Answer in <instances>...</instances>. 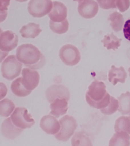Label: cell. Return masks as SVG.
Here are the masks:
<instances>
[{"mask_svg":"<svg viewBox=\"0 0 130 146\" xmlns=\"http://www.w3.org/2000/svg\"><path fill=\"white\" fill-rule=\"evenodd\" d=\"M17 59L26 67L31 69H39L44 67L46 59L38 48L31 44H22L16 51Z\"/></svg>","mask_w":130,"mask_h":146,"instance_id":"6da1fadb","label":"cell"},{"mask_svg":"<svg viewBox=\"0 0 130 146\" xmlns=\"http://www.w3.org/2000/svg\"><path fill=\"white\" fill-rule=\"evenodd\" d=\"M106 88L103 82L97 80L92 82L85 95L87 102L91 107L101 110L108 106L111 96L106 91Z\"/></svg>","mask_w":130,"mask_h":146,"instance_id":"7a4b0ae2","label":"cell"},{"mask_svg":"<svg viewBox=\"0 0 130 146\" xmlns=\"http://www.w3.org/2000/svg\"><path fill=\"white\" fill-rule=\"evenodd\" d=\"M22 66V64L17 59L15 55L9 56L2 64L3 77L9 80L14 79L20 75Z\"/></svg>","mask_w":130,"mask_h":146,"instance_id":"3957f363","label":"cell"},{"mask_svg":"<svg viewBox=\"0 0 130 146\" xmlns=\"http://www.w3.org/2000/svg\"><path fill=\"white\" fill-rule=\"evenodd\" d=\"M61 127L59 132L55 135L57 140L67 141L74 134L78 124L77 121L73 116L67 115L59 120Z\"/></svg>","mask_w":130,"mask_h":146,"instance_id":"277c9868","label":"cell"},{"mask_svg":"<svg viewBox=\"0 0 130 146\" xmlns=\"http://www.w3.org/2000/svg\"><path fill=\"white\" fill-rule=\"evenodd\" d=\"M13 124L19 128H30L35 124V120L25 107H17L11 116Z\"/></svg>","mask_w":130,"mask_h":146,"instance_id":"5b68a950","label":"cell"},{"mask_svg":"<svg viewBox=\"0 0 130 146\" xmlns=\"http://www.w3.org/2000/svg\"><path fill=\"white\" fill-rule=\"evenodd\" d=\"M59 56L61 60L66 65L75 66L81 60V54L76 47L71 44L63 46L59 51Z\"/></svg>","mask_w":130,"mask_h":146,"instance_id":"8992f818","label":"cell"},{"mask_svg":"<svg viewBox=\"0 0 130 146\" xmlns=\"http://www.w3.org/2000/svg\"><path fill=\"white\" fill-rule=\"evenodd\" d=\"M53 2L51 0H31L28 4V11L33 17L41 18L49 13Z\"/></svg>","mask_w":130,"mask_h":146,"instance_id":"52a82bcc","label":"cell"},{"mask_svg":"<svg viewBox=\"0 0 130 146\" xmlns=\"http://www.w3.org/2000/svg\"><path fill=\"white\" fill-rule=\"evenodd\" d=\"M19 38L17 35L12 31H7L1 33L0 35V49L3 52H9L17 46Z\"/></svg>","mask_w":130,"mask_h":146,"instance_id":"ba28073f","label":"cell"},{"mask_svg":"<svg viewBox=\"0 0 130 146\" xmlns=\"http://www.w3.org/2000/svg\"><path fill=\"white\" fill-rule=\"evenodd\" d=\"M22 75V83L26 89L32 91L37 87L39 82L40 75L37 71L24 68Z\"/></svg>","mask_w":130,"mask_h":146,"instance_id":"9c48e42d","label":"cell"},{"mask_svg":"<svg viewBox=\"0 0 130 146\" xmlns=\"http://www.w3.org/2000/svg\"><path fill=\"white\" fill-rule=\"evenodd\" d=\"M46 96L51 103L57 98H65L68 101L70 98V92L68 88L64 86L53 84L47 90Z\"/></svg>","mask_w":130,"mask_h":146,"instance_id":"30bf717a","label":"cell"},{"mask_svg":"<svg viewBox=\"0 0 130 146\" xmlns=\"http://www.w3.org/2000/svg\"><path fill=\"white\" fill-rule=\"evenodd\" d=\"M78 11L83 18L90 19L97 13L99 7L97 3L93 1H78Z\"/></svg>","mask_w":130,"mask_h":146,"instance_id":"8fae6325","label":"cell"},{"mask_svg":"<svg viewBox=\"0 0 130 146\" xmlns=\"http://www.w3.org/2000/svg\"><path fill=\"white\" fill-rule=\"evenodd\" d=\"M60 124L54 116L50 115L43 116L40 121L41 127L47 133L55 135L60 131Z\"/></svg>","mask_w":130,"mask_h":146,"instance_id":"7c38bea8","label":"cell"},{"mask_svg":"<svg viewBox=\"0 0 130 146\" xmlns=\"http://www.w3.org/2000/svg\"><path fill=\"white\" fill-rule=\"evenodd\" d=\"M48 15L52 21L61 22L67 19V7L62 2L53 1L52 10Z\"/></svg>","mask_w":130,"mask_h":146,"instance_id":"4fadbf2b","label":"cell"},{"mask_svg":"<svg viewBox=\"0 0 130 146\" xmlns=\"http://www.w3.org/2000/svg\"><path fill=\"white\" fill-rule=\"evenodd\" d=\"M1 132L7 139H14L19 136L23 131L16 126L12 122L11 117L4 120L1 125Z\"/></svg>","mask_w":130,"mask_h":146,"instance_id":"5bb4252c","label":"cell"},{"mask_svg":"<svg viewBox=\"0 0 130 146\" xmlns=\"http://www.w3.org/2000/svg\"><path fill=\"white\" fill-rule=\"evenodd\" d=\"M68 102L65 98L56 99L50 105L51 111L50 114L57 118L65 115L68 108Z\"/></svg>","mask_w":130,"mask_h":146,"instance_id":"9a60e30c","label":"cell"},{"mask_svg":"<svg viewBox=\"0 0 130 146\" xmlns=\"http://www.w3.org/2000/svg\"><path fill=\"white\" fill-rule=\"evenodd\" d=\"M127 77V74L123 67L116 68L114 65L111 66V69L109 71L108 80L114 86L118 82L124 83Z\"/></svg>","mask_w":130,"mask_h":146,"instance_id":"2e32d148","label":"cell"},{"mask_svg":"<svg viewBox=\"0 0 130 146\" xmlns=\"http://www.w3.org/2000/svg\"><path fill=\"white\" fill-rule=\"evenodd\" d=\"M38 24L30 23L23 26L20 32L21 35L25 38H35L42 32Z\"/></svg>","mask_w":130,"mask_h":146,"instance_id":"e0dca14e","label":"cell"},{"mask_svg":"<svg viewBox=\"0 0 130 146\" xmlns=\"http://www.w3.org/2000/svg\"><path fill=\"white\" fill-rule=\"evenodd\" d=\"M130 146V135L128 133L123 131L115 133L109 143V146Z\"/></svg>","mask_w":130,"mask_h":146,"instance_id":"ac0fdd59","label":"cell"},{"mask_svg":"<svg viewBox=\"0 0 130 146\" xmlns=\"http://www.w3.org/2000/svg\"><path fill=\"white\" fill-rule=\"evenodd\" d=\"M11 89L14 94L20 97L27 96L32 92V91L26 89L23 84L22 77L17 78L12 82Z\"/></svg>","mask_w":130,"mask_h":146,"instance_id":"d6986e66","label":"cell"},{"mask_svg":"<svg viewBox=\"0 0 130 146\" xmlns=\"http://www.w3.org/2000/svg\"><path fill=\"white\" fill-rule=\"evenodd\" d=\"M117 99L119 103L118 111L123 115H130V92L127 91L122 94Z\"/></svg>","mask_w":130,"mask_h":146,"instance_id":"ffe728a7","label":"cell"},{"mask_svg":"<svg viewBox=\"0 0 130 146\" xmlns=\"http://www.w3.org/2000/svg\"><path fill=\"white\" fill-rule=\"evenodd\" d=\"M72 146H93L89 137L82 132H77L71 139Z\"/></svg>","mask_w":130,"mask_h":146,"instance_id":"44dd1931","label":"cell"},{"mask_svg":"<svg viewBox=\"0 0 130 146\" xmlns=\"http://www.w3.org/2000/svg\"><path fill=\"white\" fill-rule=\"evenodd\" d=\"M115 132H124L130 134V119L129 116H121L116 120L114 126Z\"/></svg>","mask_w":130,"mask_h":146,"instance_id":"7402d4cb","label":"cell"},{"mask_svg":"<svg viewBox=\"0 0 130 146\" xmlns=\"http://www.w3.org/2000/svg\"><path fill=\"white\" fill-rule=\"evenodd\" d=\"M121 38H118L113 34H108L105 35L104 38L101 40L103 43L104 46L108 50L113 49L115 50L118 48L121 45Z\"/></svg>","mask_w":130,"mask_h":146,"instance_id":"603a6c76","label":"cell"},{"mask_svg":"<svg viewBox=\"0 0 130 146\" xmlns=\"http://www.w3.org/2000/svg\"><path fill=\"white\" fill-rule=\"evenodd\" d=\"M108 20L111 22L110 26L115 31L118 32L121 30L124 23V19L121 14L115 11L110 15Z\"/></svg>","mask_w":130,"mask_h":146,"instance_id":"cb8c5ba5","label":"cell"},{"mask_svg":"<svg viewBox=\"0 0 130 146\" xmlns=\"http://www.w3.org/2000/svg\"><path fill=\"white\" fill-rule=\"evenodd\" d=\"M15 108V105L12 100L5 99L0 102V114L2 116L7 117L9 116Z\"/></svg>","mask_w":130,"mask_h":146,"instance_id":"d4e9b609","label":"cell"},{"mask_svg":"<svg viewBox=\"0 0 130 146\" xmlns=\"http://www.w3.org/2000/svg\"><path fill=\"white\" fill-rule=\"evenodd\" d=\"M50 28L55 33L58 34H64L68 31L69 23L66 19L60 23H56L50 20L49 22Z\"/></svg>","mask_w":130,"mask_h":146,"instance_id":"484cf974","label":"cell"},{"mask_svg":"<svg viewBox=\"0 0 130 146\" xmlns=\"http://www.w3.org/2000/svg\"><path fill=\"white\" fill-rule=\"evenodd\" d=\"M119 103L118 100L113 96H111L110 102L107 107L100 110L101 112L106 115H111L118 110Z\"/></svg>","mask_w":130,"mask_h":146,"instance_id":"4316f807","label":"cell"},{"mask_svg":"<svg viewBox=\"0 0 130 146\" xmlns=\"http://www.w3.org/2000/svg\"><path fill=\"white\" fill-rule=\"evenodd\" d=\"M127 40L130 41V22L127 29Z\"/></svg>","mask_w":130,"mask_h":146,"instance_id":"83f0119b","label":"cell"},{"mask_svg":"<svg viewBox=\"0 0 130 146\" xmlns=\"http://www.w3.org/2000/svg\"><path fill=\"white\" fill-rule=\"evenodd\" d=\"M128 72H129V76H130V67L129 68Z\"/></svg>","mask_w":130,"mask_h":146,"instance_id":"f1b7e54d","label":"cell"},{"mask_svg":"<svg viewBox=\"0 0 130 146\" xmlns=\"http://www.w3.org/2000/svg\"><path fill=\"white\" fill-rule=\"evenodd\" d=\"M129 117L130 119V116H129Z\"/></svg>","mask_w":130,"mask_h":146,"instance_id":"f546056e","label":"cell"}]
</instances>
